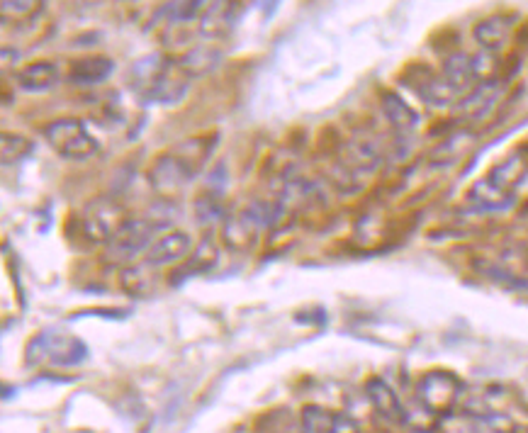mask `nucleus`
Wrapping results in <instances>:
<instances>
[{"label": "nucleus", "mask_w": 528, "mask_h": 433, "mask_svg": "<svg viewBox=\"0 0 528 433\" xmlns=\"http://www.w3.org/2000/svg\"><path fill=\"white\" fill-rule=\"evenodd\" d=\"M44 139L56 154L66 161H88L98 154V139L88 132L81 120L73 117H59L42 129Z\"/></svg>", "instance_id": "1"}, {"label": "nucleus", "mask_w": 528, "mask_h": 433, "mask_svg": "<svg viewBox=\"0 0 528 433\" xmlns=\"http://www.w3.org/2000/svg\"><path fill=\"white\" fill-rule=\"evenodd\" d=\"M88 358L86 343L76 336L64 334H39L27 343V365H39L49 361L61 368H71V365H81Z\"/></svg>", "instance_id": "2"}, {"label": "nucleus", "mask_w": 528, "mask_h": 433, "mask_svg": "<svg viewBox=\"0 0 528 433\" xmlns=\"http://www.w3.org/2000/svg\"><path fill=\"white\" fill-rule=\"evenodd\" d=\"M463 382H460L453 373L446 370H431L417 385V397L424 404L426 412L431 414H448L456 407Z\"/></svg>", "instance_id": "3"}, {"label": "nucleus", "mask_w": 528, "mask_h": 433, "mask_svg": "<svg viewBox=\"0 0 528 433\" xmlns=\"http://www.w3.org/2000/svg\"><path fill=\"white\" fill-rule=\"evenodd\" d=\"M154 234V224L142 222V219H127L125 227L108 241V256L112 261H132L137 253L151 249L149 241L154 239Z\"/></svg>", "instance_id": "4"}, {"label": "nucleus", "mask_w": 528, "mask_h": 433, "mask_svg": "<svg viewBox=\"0 0 528 433\" xmlns=\"http://www.w3.org/2000/svg\"><path fill=\"white\" fill-rule=\"evenodd\" d=\"M407 81L412 83V88L417 91V95L424 103L434 105V108H446V105L456 103L458 91L441 76V73H434L429 69H419L414 76H407Z\"/></svg>", "instance_id": "5"}, {"label": "nucleus", "mask_w": 528, "mask_h": 433, "mask_svg": "<svg viewBox=\"0 0 528 433\" xmlns=\"http://www.w3.org/2000/svg\"><path fill=\"white\" fill-rule=\"evenodd\" d=\"M193 176L195 173L190 171L188 163H185L176 151L159 156L149 171L151 183H154V188L161 190V193H173V190L183 188Z\"/></svg>", "instance_id": "6"}, {"label": "nucleus", "mask_w": 528, "mask_h": 433, "mask_svg": "<svg viewBox=\"0 0 528 433\" xmlns=\"http://www.w3.org/2000/svg\"><path fill=\"white\" fill-rule=\"evenodd\" d=\"M112 71H115V61H112L110 56L91 54V56H83V59L71 61L66 78H69L71 86L91 88L98 86V83L108 81Z\"/></svg>", "instance_id": "7"}, {"label": "nucleus", "mask_w": 528, "mask_h": 433, "mask_svg": "<svg viewBox=\"0 0 528 433\" xmlns=\"http://www.w3.org/2000/svg\"><path fill=\"white\" fill-rule=\"evenodd\" d=\"M193 239L185 232H168L151 244V249L146 251L144 266L159 268V266H171V263L183 261L188 256Z\"/></svg>", "instance_id": "8"}, {"label": "nucleus", "mask_w": 528, "mask_h": 433, "mask_svg": "<svg viewBox=\"0 0 528 433\" xmlns=\"http://www.w3.org/2000/svg\"><path fill=\"white\" fill-rule=\"evenodd\" d=\"M528 176V159L524 151H514V154L507 156L502 163L492 168L490 173L485 176V181L497 188L499 193L511 195L514 198V190L519 188L521 181Z\"/></svg>", "instance_id": "9"}, {"label": "nucleus", "mask_w": 528, "mask_h": 433, "mask_svg": "<svg viewBox=\"0 0 528 433\" xmlns=\"http://www.w3.org/2000/svg\"><path fill=\"white\" fill-rule=\"evenodd\" d=\"M15 83L25 93H47L59 83V66L54 61H32L15 73Z\"/></svg>", "instance_id": "10"}, {"label": "nucleus", "mask_w": 528, "mask_h": 433, "mask_svg": "<svg viewBox=\"0 0 528 433\" xmlns=\"http://www.w3.org/2000/svg\"><path fill=\"white\" fill-rule=\"evenodd\" d=\"M365 395H368L373 409L383 416V419L387 421L407 419V416H404V407H402L400 397H397V392L392 390L383 378H370L368 382H365Z\"/></svg>", "instance_id": "11"}, {"label": "nucleus", "mask_w": 528, "mask_h": 433, "mask_svg": "<svg viewBox=\"0 0 528 433\" xmlns=\"http://www.w3.org/2000/svg\"><path fill=\"white\" fill-rule=\"evenodd\" d=\"M511 32H514V18L511 15H492V18L477 22L475 39L485 52L492 54L507 47Z\"/></svg>", "instance_id": "12"}, {"label": "nucleus", "mask_w": 528, "mask_h": 433, "mask_svg": "<svg viewBox=\"0 0 528 433\" xmlns=\"http://www.w3.org/2000/svg\"><path fill=\"white\" fill-rule=\"evenodd\" d=\"M185 93H188V81L183 78V71L178 66H168L164 76L144 93V100L159 105H176L181 103Z\"/></svg>", "instance_id": "13"}, {"label": "nucleus", "mask_w": 528, "mask_h": 433, "mask_svg": "<svg viewBox=\"0 0 528 433\" xmlns=\"http://www.w3.org/2000/svg\"><path fill=\"white\" fill-rule=\"evenodd\" d=\"M499 95H502V83L499 81H485L480 86H475L468 93V98L460 100V112H463L468 120H482L485 115H490L497 105Z\"/></svg>", "instance_id": "14"}, {"label": "nucleus", "mask_w": 528, "mask_h": 433, "mask_svg": "<svg viewBox=\"0 0 528 433\" xmlns=\"http://www.w3.org/2000/svg\"><path fill=\"white\" fill-rule=\"evenodd\" d=\"M219 261V253H217V246L212 244V241H200L198 249L193 251V256L188 258V261L183 263V266H178L176 271L171 273V280L173 285H181L183 280L188 278H195V275H205L210 273L212 268L217 266Z\"/></svg>", "instance_id": "15"}, {"label": "nucleus", "mask_w": 528, "mask_h": 433, "mask_svg": "<svg viewBox=\"0 0 528 433\" xmlns=\"http://www.w3.org/2000/svg\"><path fill=\"white\" fill-rule=\"evenodd\" d=\"M441 76L446 78V81L451 83V86L456 88L458 93H463L465 88H470L477 81V78H475V66H473V56L465 54V52L451 54L446 61H443Z\"/></svg>", "instance_id": "16"}, {"label": "nucleus", "mask_w": 528, "mask_h": 433, "mask_svg": "<svg viewBox=\"0 0 528 433\" xmlns=\"http://www.w3.org/2000/svg\"><path fill=\"white\" fill-rule=\"evenodd\" d=\"M383 112L387 120H390V125L395 129H400V132H414V129L419 127L417 110L409 108V105L404 103L397 93H392V91L383 93Z\"/></svg>", "instance_id": "17"}, {"label": "nucleus", "mask_w": 528, "mask_h": 433, "mask_svg": "<svg viewBox=\"0 0 528 433\" xmlns=\"http://www.w3.org/2000/svg\"><path fill=\"white\" fill-rule=\"evenodd\" d=\"M219 61V52L212 47H193L188 54L178 61V69L183 76H202V73L212 71Z\"/></svg>", "instance_id": "18"}, {"label": "nucleus", "mask_w": 528, "mask_h": 433, "mask_svg": "<svg viewBox=\"0 0 528 433\" xmlns=\"http://www.w3.org/2000/svg\"><path fill=\"white\" fill-rule=\"evenodd\" d=\"M470 202H473L475 207H480V210H490V212H497V210H504V207H509L514 198L511 195H504L499 193L497 188H492L490 183L482 178V181H477L473 185V190H470Z\"/></svg>", "instance_id": "19"}, {"label": "nucleus", "mask_w": 528, "mask_h": 433, "mask_svg": "<svg viewBox=\"0 0 528 433\" xmlns=\"http://www.w3.org/2000/svg\"><path fill=\"white\" fill-rule=\"evenodd\" d=\"M234 15H237V5L234 3L207 5L205 18H202V32L205 35H219V32H224L232 25Z\"/></svg>", "instance_id": "20"}, {"label": "nucleus", "mask_w": 528, "mask_h": 433, "mask_svg": "<svg viewBox=\"0 0 528 433\" xmlns=\"http://www.w3.org/2000/svg\"><path fill=\"white\" fill-rule=\"evenodd\" d=\"M331 421H334V414L317 407V404H310L302 409L300 433H331Z\"/></svg>", "instance_id": "21"}, {"label": "nucleus", "mask_w": 528, "mask_h": 433, "mask_svg": "<svg viewBox=\"0 0 528 433\" xmlns=\"http://www.w3.org/2000/svg\"><path fill=\"white\" fill-rule=\"evenodd\" d=\"M146 268L149 266L127 268V271H122L120 280H122V288H125L127 295H132V297L149 295L151 283H149V275H146Z\"/></svg>", "instance_id": "22"}, {"label": "nucleus", "mask_w": 528, "mask_h": 433, "mask_svg": "<svg viewBox=\"0 0 528 433\" xmlns=\"http://www.w3.org/2000/svg\"><path fill=\"white\" fill-rule=\"evenodd\" d=\"M32 151L30 139L20 137V134H3V163L10 166V163H18L20 159H25L27 154Z\"/></svg>", "instance_id": "23"}, {"label": "nucleus", "mask_w": 528, "mask_h": 433, "mask_svg": "<svg viewBox=\"0 0 528 433\" xmlns=\"http://www.w3.org/2000/svg\"><path fill=\"white\" fill-rule=\"evenodd\" d=\"M224 215V207L222 202L217 200V195H202L195 202V217L200 219V224H207V222H217V219H222Z\"/></svg>", "instance_id": "24"}, {"label": "nucleus", "mask_w": 528, "mask_h": 433, "mask_svg": "<svg viewBox=\"0 0 528 433\" xmlns=\"http://www.w3.org/2000/svg\"><path fill=\"white\" fill-rule=\"evenodd\" d=\"M205 5L202 3H171L166 5V15L173 22H193L198 15L205 13Z\"/></svg>", "instance_id": "25"}, {"label": "nucleus", "mask_w": 528, "mask_h": 433, "mask_svg": "<svg viewBox=\"0 0 528 433\" xmlns=\"http://www.w3.org/2000/svg\"><path fill=\"white\" fill-rule=\"evenodd\" d=\"M331 433H361V426H358V421L351 419L348 414H334Z\"/></svg>", "instance_id": "26"}, {"label": "nucleus", "mask_w": 528, "mask_h": 433, "mask_svg": "<svg viewBox=\"0 0 528 433\" xmlns=\"http://www.w3.org/2000/svg\"><path fill=\"white\" fill-rule=\"evenodd\" d=\"M32 8H35L32 3H10V0H5V3H3V13L5 15H8V13L25 15V13H32Z\"/></svg>", "instance_id": "27"}]
</instances>
